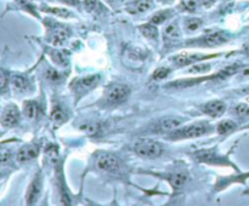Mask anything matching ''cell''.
<instances>
[{
    "instance_id": "obj_4",
    "label": "cell",
    "mask_w": 249,
    "mask_h": 206,
    "mask_svg": "<svg viewBox=\"0 0 249 206\" xmlns=\"http://www.w3.org/2000/svg\"><path fill=\"white\" fill-rule=\"evenodd\" d=\"M136 154L145 159H155L160 157L163 152V147L159 142H156L153 140H140L136 142L134 147Z\"/></svg>"
},
{
    "instance_id": "obj_17",
    "label": "cell",
    "mask_w": 249,
    "mask_h": 206,
    "mask_svg": "<svg viewBox=\"0 0 249 206\" xmlns=\"http://www.w3.org/2000/svg\"><path fill=\"white\" fill-rule=\"evenodd\" d=\"M11 84H13L14 90L20 93L30 92L31 88H32L31 80L26 75H22V74H20V75H14Z\"/></svg>"
},
{
    "instance_id": "obj_38",
    "label": "cell",
    "mask_w": 249,
    "mask_h": 206,
    "mask_svg": "<svg viewBox=\"0 0 249 206\" xmlns=\"http://www.w3.org/2000/svg\"><path fill=\"white\" fill-rule=\"evenodd\" d=\"M16 1H17L18 4H21V5H26L30 0H16Z\"/></svg>"
},
{
    "instance_id": "obj_40",
    "label": "cell",
    "mask_w": 249,
    "mask_h": 206,
    "mask_svg": "<svg viewBox=\"0 0 249 206\" xmlns=\"http://www.w3.org/2000/svg\"><path fill=\"white\" fill-rule=\"evenodd\" d=\"M246 55H247V57L249 59V46L246 47Z\"/></svg>"
},
{
    "instance_id": "obj_7",
    "label": "cell",
    "mask_w": 249,
    "mask_h": 206,
    "mask_svg": "<svg viewBox=\"0 0 249 206\" xmlns=\"http://www.w3.org/2000/svg\"><path fill=\"white\" fill-rule=\"evenodd\" d=\"M229 42V38L221 32H214L205 34L204 37H201L196 40H190L187 42V45H195V46H205V47H214L219 45L225 44Z\"/></svg>"
},
{
    "instance_id": "obj_41",
    "label": "cell",
    "mask_w": 249,
    "mask_h": 206,
    "mask_svg": "<svg viewBox=\"0 0 249 206\" xmlns=\"http://www.w3.org/2000/svg\"><path fill=\"white\" fill-rule=\"evenodd\" d=\"M244 92H246V93H249V86H248V88H244Z\"/></svg>"
},
{
    "instance_id": "obj_22",
    "label": "cell",
    "mask_w": 249,
    "mask_h": 206,
    "mask_svg": "<svg viewBox=\"0 0 249 206\" xmlns=\"http://www.w3.org/2000/svg\"><path fill=\"white\" fill-rule=\"evenodd\" d=\"M164 42H176L181 38V32H180V28H179V25L176 22L171 23L165 27L164 33Z\"/></svg>"
},
{
    "instance_id": "obj_14",
    "label": "cell",
    "mask_w": 249,
    "mask_h": 206,
    "mask_svg": "<svg viewBox=\"0 0 249 206\" xmlns=\"http://www.w3.org/2000/svg\"><path fill=\"white\" fill-rule=\"evenodd\" d=\"M202 112L212 118H219L226 112V103L220 100H213L202 106Z\"/></svg>"
},
{
    "instance_id": "obj_20",
    "label": "cell",
    "mask_w": 249,
    "mask_h": 206,
    "mask_svg": "<svg viewBox=\"0 0 249 206\" xmlns=\"http://www.w3.org/2000/svg\"><path fill=\"white\" fill-rule=\"evenodd\" d=\"M50 119H51L52 123L60 126L68 119V114H67L66 109L61 104H57L56 103V104L52 106L51 113H50Z\"/></svg>"
},
{
    "instance_id": "obj_5",
    "label": "cell",
    "mask_w": 249,
    "mask_h": 206,
    "mask_svg": "<svg viewBox=\"0 0 249 206\" xmlns=\"http://www.w3.org/2000/svg\"><path fill=\"white\" fill-rule=\"evenodd\" d=\"M95 166H96L97 170L102 172L114 174V172L119 171V169H121V160L116 155L111 154V153L102 152L96 155Z\"/></svg>"
},
{
    "instance_id": "obj_10",
    "label": "cell",
    "mask_w": 249,
    "mask_h": 206,
    "mask_svg": "<svg viewBox=\"0 0 249 206\" xmlns=\"http://www.w3.org/2000/svg\"><path fill=\"white\" fill-rule=\"evenodd\" d=\"M220 56V54H214V55H204V54H188V52H185V54L176 55V56L173 57V62L178 67H186L190 66V64L197 63L200 61H204V59H213V57Z\"/></svg>"
},
{
    "instance_id": "obj_16",
    "label": "cell",
    "mask_w": 249,
    "mask_h": 206,
    "mask_svg": "<svg viewBox=\"0 0 249 206\" xmlns=\"http://www.w3.org/2000/svg\"><path fill=\"white\" fill-rule=\"evenodd\" d=\"M249 177V172L248 174H241L238 176H225V177H218L217 182H215V188L214 191L217 193L219 191H224L226 189L227 187L231 186L232 183H243L244 179L248 178Z\"/></svg>"
},
{
    "instance_id": "obj_35",
    "label": "cell",
    "mask_w": 249,
    "mask_h": 206,
    "mask_svg": "<svg viewBox=\"0 0 249 206\" xmlns=\"http://www.w3.org/2000/svg\"><path fill=\"white\" fill-rule=\"evenodd\" d=\"M8 83H10V78L8 79L5 71H1V90H3V92L8 88Z\"/></svg>"
},
{
    "instance_id": "obj_15",
    "label": "cell",
    "mask_w": 249,
    "mask_h": 206,
    "mask_svg": "<svg viewBox=\"0 0 249 206\" xmlns=\"http://www.w3.org/2000/svg\"><path fill=\"white\" fill-rule=\"evenodd\" d=\"M71 35V30L67 27H61V26H57L54 29L51 30L49 35V43L52 46H62L64 43L67 42V39Z\"/></svg>"
},
{
    "instance_id": "obj_36",
    "label": "cell",
    "mask_w": 249,
    "mask_h": 206,
    "mask_svg": "<svg viewBox=\"0 0 249 206\" xmlns=\"http://www.w3.org/2000/svg\"><path fill=\"white\" fill-rule=\"evenodd\" d=\"M198 1H200V4H202L204 6H210L212 4L215 3V0H198Z\"/></svg>"
},
{
    "instance_id": "obj_30",
    "label": "cell",
    "mask_w": 249,
    "mask_h": 206,
    "mask_svg": "<svg viewBox=\"0 0 249 206\" xmlns=\"http://www.w3.org/2000/svg\"><path fill=\"white\" fill-rule=\"evenodd\" d=\"M169 74H171V69L165 68V67H160V68L155 71V73H153V79H155V80H163V79L167 78Z\"/></svg>"
},
{
    "instance_id": "obj_12",
    "label": "cell",
    "mask_w": 249,
    "mask_h": 206,
    "mask_svg": "<svg viewBox=\"0 0 249 206\" xmlns=\"http://www.w3.org/2000/svg\"><path fill=\"white\" fill-rule=\"evenodd\" d=\"M39 152V143H31V145L23 146V147H21L17 152V162H21V164L32 162L33 159H35V158L38 157Z\"/></svg>"
},
{
    "instance_id": "obj_31",
    "label": "cell",
    "mask_w": 249,
    "mask_h": 206,
    "mask_svg": "<svg viewBox=\"0 0 249 206\" xmlns=\"http://www.w3.org/2000/svg\"><path fill=\"white\" fill-rule=\"evenodd\" d=\"M201 25H202V21L198 20V18H188L185 22L186 29L188 32H195V30H197L201 27Z\"/></svg>"
},
{
    "instance_id": "obj_26",
    "label": "cell",
    "mask_w": 249,
    "mask_h": 206,
    "mask_svg": "<svg viewBox=\"0 0 249 206\" xmlns=\"http://www.w3.org/2000/svg\"><path fill=\"white\" fill-rule=\"evenodd\" d=\"M44 76H45V79L49 81V83H52V84L61 83V81L63 80V76H62V74L59 73V72H57L55 68H47V71H45V73H44Z\"/></svg>"
},
{
    "instance_id": "obj_1",
    "label": "cell",
    "mask_w": 249,
    "mask_h": 206,
    "mask_svg": "<svg viewBox=\"0 0 249 206\" xmlns=\"http://www.w3.org/2000/svg\"><path fill=\"white\" fill-rule=\"evenodd\" d=\"M210 131V125L207 121H198V123L191 124L185 128H178L169 132L168 140L180 141V140H190V138H197L205 135Z\"/></svg>"
},
{
    "instance_id": "obj_25",
    "label": "cell",
    "mask_w": 249,
    "mask_h": 206,
    "mask_svg": "<svg viewBox=\"0 0 249 206\" xmlns=\"http://www.w3.org/2000/svg\"><path fill=\"white\" fill-rule=\"evenodd\" d=\"M171 17V10H163V11H158V13H156L155 15L152 16V18H151V22L153 23V25H162V23H164L165 21L168 20V18Z\"/></svg>"
},
{
    "instance_id": "obj_11",
    "label": "cell",
    "mask_w": 249,
    "mask_h": 206,
    "mask_svg": "<svg viewBox=\"0 0 249 206\" xmlns=\"http://www.w3.org/2000/svg\"><path fill=\"white\" fill-rule=\"evenodd\" d=\"M20 109L16 104H8L1 112V125L3 128H13L20 121Z\"/></svg>"
},
{
    "instance_id": "obj_13",
    "label": "cell",
    "mask_w": 249,
    "mask_h": 206,
    "mask_svg": "<svg viewBox=\"0 0 249 206\" xmlns=\"http://www.w3.org/2000/svg\"><path fill=\"white\" fill-rule=\"evenodd\" d=\"M183 123V119L178 117H168V118H163L158 120L155 125V131L158 133L171 132L173 130L178 129Z\"/></svg>"
},
{
    "instance_id": "obj_8",
    "label": "cell",
    "mask_w": 249,
    "mask_h": 206,
    "mask_svg": "<svg viewBox=\"0 0 249 206\" xmlns=\"http://www.w3.org/2000/svg\"><path fill=\"white\" fill-rule=\"evenodd\" d=\"M155 176L159 177V178L165 179L171 184L173 191H180L185 184L190 181V176L186 171H179V172H171V174H162V172H152Z\"/></svg>"
},
{
    "instance_id": "obj_9",
    "label": "cell",
    "mask_w": 249,
    "mask_h": 206,
    "mask_svg": "<svg viewBox=\"0 0 249 206\" xmlns=\"http://www.w3.org/2000/svg\"><path fill=\"white\" fill-rule=\"evenodd\" d=\"M43 191V176L42 172L38 171L35 176L33 177L32 182L30 183L26 193V204L27 205H34L40 198V194Z\"/></svg>"
},
{
    "instance_id": "obj_32",
    "label": "cell",
    "mask_w": 249,
    "mask_h": 206,
    "mask_svg": "<svg viewBox=\"0 0 249 206\" xmlns=\"http://www.w3.org/2000/svg\"><path fill=\"white\" fill-rule=\"evenodd\" d=\"M210 69L209 64H200V66H193L192 68L188 69V73H207Z\"/></svg>"
},
{
    "instance_id": "obj_23",
    "label": "cell",
    "mask_w": 249,
    "mask_h": 206,
    "mask_svg": "<svg viewBox=\"0 0 249 206\" xmlns=\"http://www.w3.org/2000/svg\"><path fill=\"white\" fill-rule=\"evenodd\" d=\"M140 32L142 33V35L145 38L150 40H157L158 38V29L156 27V25H153L152 22L147 23V25L140 26Z\"/></svg>"
},
{
    "instance_id": "obj_6",
    "label": "cell",
    "mask_w": 249,
    "mask_h": 206,
    "mask_svg": "<svg viewBox=\"0 0 249 206\" xmlns=\"http://www.w3.org/2000/svg\"><path fill=\"white\" fill-rule=\"evenodd\" d=\"M129 95H130L129 86L123 85V84H114L107 88L105 93V100L111 106H118L121 103L125 102Z\"/></svg>"
},
{
    "instance_id": "obj_29",
    "label": "cell",
    "mask_w": 249,
    "mask_h": 206,
    "mask_svg": "<svg viewBox=\"0 0 249 206\" xmlns=\"http://www.w3.org/2000/svg\"><path fill=\"white\" fill-rule=\"evenodd\" d=\"M44 11L50 14H54V15L60 16V17H69L71 16V13L66 9H60V8H44L43 9Z\"/></svg>"
},
{
    "instance_id": "obj_39",
    "label": "cell",
    "mask_w": 249,
    "mask_h": 206,
    "mask_svg": "<svg viewBox=\"0 0 249 206\" xmlns=\"http://www.w3.org/2000/svg\"><path fill=\"white\" fill-rule=\"evenodd\" d=\"M105 1H106V3H109V4H111V5H112V4L116 3L117 0H105Z\"/></svg>"
},
{
    "instance_id": "obj_27",
    "label": "cell",
    "mask_w": 249,
    "mask_h": 206,
    "mask_svg": "<svg viewBox=\"0 0 249 206\" xmlns=\"http://www.w3.org/2000/svg\"><path fill=\"white\" fill-rule=\"evenodd\" d=\"M100 128L101 126L99 125V124H93V123H89V124H83V125L80 126V129L84 132H87L88 135L90 136H97V133L100 132Z\"/></svg>"
},
{
    "instance_id": "obj_37",
    "label": "cell",
    "mask_w": 249,
    "mask_h": 206,
    "mask_svg": "<svg viewBox=\"0 0 249 206\" xmlns=\"http://www.w3.org/2000/svg\"><path fill=\"white\" fill-rule=\"evenodd\" d=\"M241 75H242V76H246V78H248V76H249V67H247V68L242 69Z\"/></svg>"
},
{
    "instance_id": "obj_42",
    "label": "cell",
    "mask_w": 249,
    "mask_h": 206,
    "mask_svg": "<svg viewBox=\"0 0 249 206\" xmlns=\"http://www.w3.org/2000/svg\"><path fill=\"white\" fill-rule=\"evenodd\" d=\"M247 193H249V191H247Z\"/></svg>"
},
{
    "instance_id": "obj_33",
    "label": "cell",
    "mask_w": 249,
    "mask_h": 206,
    "mask_svg": "<svg viewBox=\"0 0 249 206\" xmlns=\"http://www.w3.org/2000/svg\"><path fill=\"white\" fill-rule=\"evenodd\" d=\"M236 113L241 117H248L249 116V104L246 103H241L236 108Z\"/></svg>"
},
{
    "instance_id": "obj_3",
    "label": "cell",
    "mask_w": 249,
    "mask_h": 206,
    "mask_svg": "<svg viewBox=\"0 0 249 206\" xmlns=\"http://www.w3.org/2000/svg\"><path fill=\"white\" fill-rule=\"evenodd\" d=\"M195 158L200 162H204V164L209 165H220V166H232L231 160L229 159L227 154H221L217 150V148H210V149H202L195 153Z\"/></svg>"
},
{
    "instance_id": "obj_34",
    "label": "cell",
    "mask_w": 249,
    "mask_h": 206,
    "mask_svg": "<svg viewBox=\"0 0 249 206\" xmlns=\"http://www.w3.org/2000/svg\"><path fill=\"white\" fill-rule=\"evenodd\" d=\"M84 5H85V9H87L88 11H90V13L95 11L100 6L96 0H87V1L84 3Z\"/></svg>"
},
{
    "instance_id": "obj_24",
    "label": "cell",
    "mask_w": 249,
    "mask_h": 206,
    "mask_svg": "<svg viewBox=\"0 0 249 206\" xmlns=\"http://www.w3.org/2000/svg\"><path fill=\"white\" fill-rule=\"evenodd\" d=\"M236 129V123L230 119H226V120H221L217 125V131L219 135H227V133L232 132V131Z\"/></svg>"
},
{
    "instance_id": "obj_19",
    "label": "cell",
    "mask_w": 249,
    "mask_h": 206,
    "mask_svg": "<svg viewBox=\"0 0 249 206\" xmlns=\"http://www.w3.org/2000/svg\"><path fill=\"white\" fill-rule=\"evenodd\" d=\"M153 4L151 0H134L126 6V10L130 14H142L152 9Z\"/></svg>"
},
{
    "instance_id": "obj_18",
    "label": "cell",
    "mask_w": 249,
    "mask_h": 206,
    "mask_svg": "<svg viewBox=\"0 0 249 206\" xmlns=\"http://www.w3.org/2000/svg\"><path fill=\"white\" fill-rule=\"evenodd\" d=\"M40 113V106L39 103L35 101H26L23 103V114L28 120H34V119L39 118Z\"/></svg>"
},
{
    "instance_id": "obj_2",
    "label": "cell",
    "mask_w": 249,
    "mask_h": 206,
    "mask_svg": "<svg viewBox=\"0 0 249 206\" xmlns=\"http://www.w3.org/2000/svg\"><path fill=\"white\" fill-rule=\"evenodd\" d=\"M101 76L99 74H92V75L76 78L71 83V90L73 92L76 101H79L81 97H84L88 92L94 90L97 84L100 83Z\"/></svg>"
},
{
    "instance_id": "obj_21",
    "label": "cell",
    "mask_w": 249,
    "mask_h": 206,
    "mask_svg": "<svg viewBox=\"0 0 249 206\" xmlns=\"http://www.w3.org/2000/svg\"><path fill=\"white\" fill-rule=\"evenodd\" d=\"M49 55L52 61L60 67H67L68 64V52L61 49H50Z\"/></svg>"
},
{
    "instance_id": "obj_28",
    "label": "cell",
    "mask_w": 249,
    "mask_h": 206,
    "mask_svg": "<svg viewBox=\"0 0 249 206\" xmlns=\"http://www.w3.org/2000/svg\"><path fill=\"white\" fill-rule=\"evenodd\" d=\"M198 4H200L198 0H183L180 8L183 9V10L188 11V13H193V11H196V9L198 8Z\"/></svg>"
}]
</instances>
